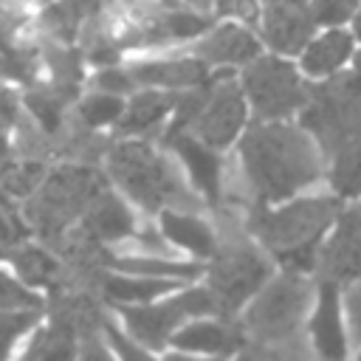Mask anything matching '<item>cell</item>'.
<instances>
[{
	"label": "cell",
	"mask_w": 361,
	"mask_h": 361,
	"mask_svg": "<svg viewBox=\"0 0 361 361\" xmlns=\"http://www.w3.org/2000/svg\"><path fill=\"white\" fill-rule=\"evenodd\" d=\"M161 223H164V231L169 240L186 245L189 251L195 254H203V257H212L217 251V240L212 234V228L197 220V217H189V214H175V212H164L161 214Z\"/></svg>",
	"instance_id": "cell-25"
},
{
	"label": "cell",
	"mask_w": 361,
	"mask_h": 361,
	"mask_svg": "<svg viewBox=\"0 0 361 361\" xmlns=\"http://www.w3.org/2000/svg\"><path fill=\"white\" fill-rule=\"evenodd\" d=\"M73 99L68 96V93H62L54 82H48V85H31V90L25 93V107H28V113L37 118V124L45 130V133H51V135H56V133H62V127H65V107L71 104Z\"/></svg>",
	"instance_id": "cell-22"
},
{
	"label": "cell",
	"mask_w": 361,
	"mask_h": 361,
	"mask_svg": "<svg viewBox=\"0 0 361 361\" xmlns=\"http://www.w3.org/2000/svg\"><path fill=\"white\" fill-rule=\"evenodd\" d=\"M245 90L262 118H282L307 102V85H302L296 71L276 56L254 59L245 71Z\"/></svg>",
	"instance_id": "cell-8"
},
{
	"label": "cell",
	"mask_w": 361,
	"mask_h": 361,
	"mask_svg": "<svg viewBox=\"0 0 361 361\" xmlns=\"http://www.w3.org/2000/svg\"><path fill=\"white\" fill-rule=\"evenodd\" d=\"M102 8H104V0H59L45 8L42 28L59 42H71L79 34V28Z\"/></svg>",
	"instance_id": "cell-21"
},
{
	"label": "cell",
	"mask_w": 361,
	"mask_h": 361,
	"mask_svg": "<svg viewBox=\"0 0 361 361\" xmlns=\"http://www.w3.org/2000/svg\"><path fill=\"white\" fill-rule=\"evenodd\" d=\"M121 316L127 319V327L133 338L144 347H164L169 333L178 327L183 310L178 302L161 305V307H121Z\"/></svg>",
	"instance_id": "cell-14"
},
{
	"label": "cell",
	"mask_w": 361,
	"mask_h": 361,
	"mask_svg": "<svg viewBox=\"0 0 361 361\" xmlns=\"http://www.w3.org/2000/svg\"><path fill=\"white\" fill-rule=\"evenodd\" d=\"M37 322V316L34 313H0V355H6V350L11 347V341L23 333V330H28L31 324Z\"/></svg>",
	"instance_id": "cell-38"
},
{
	"label": "cell",
	"mask_w": 361,
	"mask_h": 361,
	"mask_svg": "<svg viewBox=\"0 0 361 361\" xmlns=\"http://www.w3.org/2000/svg\"><path fill=\"white\" fill-rule=\"evenodd\" d=\"M220 14H231L240 20L254 23L257 20V0H217Z\"/></svg>",
	"instance_id": "cell-41"
},
{
	"label": "cell",
	"mask_w": 361,
	"mask_h": 361,
	"mask_svg": "<svg viewBox=\"0 0 361 361\" xmlns=\"http://www.w3.org/2000/svg\"><path fill=\"white\" fill-rule=\"evenodd\" d=\"M0 307H39V299L23 285H17L11 276L0 274Z\"/></svg>",
	"instance_id": "cell-37"
},
{
	"label": "cell",
	"mask_w": 361,
	"mask_h": 361,
	"mask_svg": "<svg viewBox=\"0 0 361 361\" xmlns=\"http://www.w3.org/2000/svg\"><path fill=\"white\" fill-rule=\"evenodd\" d=\"M257 54H259V42L245 28H237V25H223L197 45V56L217 65L251 62L257 59Z\"/></svg>",
	"instance_id": "cell-16"
},
{
	"label": "cell",
	"mask_w": 361,
	"mask_h": 361,
	"mask_svg": "<svg viewBox=\"0 0 361 361\" xmlns=\"http://www.w3.org/2000/svg\"><path fill=\"white\" fill-rule=\"evenodd\" d=\"M212 25L206 14H195L180 8L178 3H152L144 6L138 20L127 25V31L118 37V48L130 45H158L166 39H186L197 37Z\"/></svg>",
	"instance_id": "cell-9"
},
{
	"label": "cell",
	"mask_w": 361,
	"mask_h": 361,
	"mask_svg": "<svg viewBox=\"0 0 361 361\" xmlns=\"http://www.w3.org/2000/svg\"><path fill=\"white\" fill-rule=\"evenodd\" d=\"M175 302H178V305H180V310H183V313H189V316L220 313V307H217V299H214L212 288H195V290H186V293H180Z\"/></svg>",
	"instance_id": "cell-36"
},
{
	"label": "cell",
	"mask_w": 361,
	"mask_h": 361,
	"mask_svg": "<svg viewBox=\"0 0 361 361\" xmlns=\"http://www.w3.org/2000/svg\"><path fill=\"white\" fill-rule=\"evenodd\" d=\"M45 180V164L42 161H23V164H6L0 172V192L11 197H28L39 183Z\"/></svg>",
	"instance_id": "cell-31"
},
{
	"label": "cell",
	"mask_w": 361,
	"mask_h": 361,
	"mask_svg": "<svg viewBox=\"0 0 361 361\" xmlns=\"http://www.w3.org/2000/svg\"><path fill=\"white\" fill-rule=\"evenodd\" d=\"M6 164H8V144H6V138H3V133H0V172H3Z\"/></svg>",
	"instance_id": "cell-45"
},
{
	"label": "cell",
	"mask_w": 361,
	"mask_h": 361,
	"mask_svg": "<svg viewBox=\"0 0 361 361\" xmlns=\"http://www.w3.org/2000/svg\"><path fill=\"white\" fill-rule=\"evenodd\" d=\"M25 237H28V226L6 203V192H3L0 195V257H11L14 248H20Z\"/></svg>",
	"instance_id": "cell-35"
},
{
	"label": "cell",
	"mask_w": 361,
	"mask_h": 361,
	"mask_svg": "<svg viewBox=\"0 0 361 361\" xmlns=\"http://www.w3.org/2000/svg\"><path fill=\"white\" fill-rule=\"evenodd\" d=\"M243 118H245L243 90L231 82V73L223 71L214 76L209 102H206L203 113L197 116L195 130L209 147H226L243 127Z\"/></svg>",
	"instance_id": "cell-10"
},
{
	"label": "cell",
	"mask_w": 361,
	"mask_h": 361,
	"mask_svg": "<svg viewBox=\"0 0 361 361\" xmlns=\"http://www.w3.org/2000/svg\"><path fill=\"white\" fill-rule=\"evenodd\" d=\"M189 3H192V6H195V8H203V11H206V8H209V3H212V0H189Z\"/></svg>",
	"instance_id": "cell-46"
},
{
	"label": "cell",
	"mask_w": 361,
	"mask_h": 361,
	"mask_svg": "<svg viewBox=\"0 0 361 361\" xmlns=\"http://www.w3.org/2000/svg\"><path fill=\"white\" fill-rule=\"evenodd\" d=\"M355 73H358V76H361V54H358V56H355Z\"/></svg>",
	"instance_id": "cell-48"
},
{
	"label": "cell",
	"mask_w": 361,
	"mask_h": 361,
	"mask_svg": "<svg viewBox=\"0 0 361 361\" xmlns=\"http://www.w3.org/2000/svg\"><path fill=\"white\" fill-rule=\"evenodd\" d=\"M333 186L341 197H355L361 195V138L350 141L336 152L333 164Z\"/></svg>",
	"instance_id": "cell-30"
},
{
	"label": "cell",
	"mask_w": 361,
	"mask_h": 361,
	"mask_svg": "<svg viewBox=\"0 0 361 361\" xmlns=\"http://www.w3.org/2000/svg\"><path fill=\"white\" fill-rule=\"evenodd\" d=\"M175 282L169 279H130V276H104L102 293L116 302H144L155 293L172 290Z\"/></svg>",
	"instance_id": "cell-29"
},
{
	"label": "cell",
	"mask_w": 361,
	"mask_h": 361,
	"mask_svg": "<svg viewBox=\"0 0 361 361\" xmlns=\"http://www.w3.org/2000/svg\"><path fill=\"white\" fill-rule=\"evenodd\" d=\"M313 341L324 358H341L347 353L341 316H338V290H336V282H330V279L322 285L319 310L313 316Z\"/></svg>",
	"instance_id": "cell-18"
},
{
	"label": "cell",
	"mask_w": 361,
	"mask_h": 361,
	"mask_svg": "<svg viewBox=\"0 0 361 361\" xmlns=\"http://www.w3.org/2000/svg\"><path fill=\"white\" fill-rule=\"evenodd\" d=\"M121 113H124V104H121V99L113 96V93H96V96L85 99V102L79 104V110H76V116H79L87 127H102V124H107V121H116Z\"/></svg>",
	"instance_id": "cell-33"
},
{
	"label": "cell",
	"mask_w": 361,
	"mask_h": 361,
	"mask_svg": "<svg viewBox=\"0 0 361 361\" xmlns=\"http://www.w3.org/2000/svg\"><path fill=\"white\" fill-rule=\"evenodd\" d=\"M355 34L361 37V11H358V17H355Z\"/></svg>",
	"instance_id": "cell-47"
},
{
	"label": "cell",
	"mask_w": 361,
	"mask_h": 361,
	"mask_svg": "<svg viewBox=\"0 0 361 361\" xmlns=\"http://www.w3.org/2000/svg\"><path fill=\"white\" fill-rule=\"evenodd\" d=\"M350 34L344 31H327L324 37H319L307 51H305V71L313 73V76H322V73H333L347 56H350Z\"/></svg>",
	"instance_id": "cell-26"
},
{
	"label": "cell",
	"mask_w": 361,
	"mask_h": 361,
	"mask_svg": "<svg viewBox=\"0 0 361 361\" xmlns=\"http://www.w3.org/2000/svg\"><path fill=\"white\" fill-rule=\"evenodd\" d=\"M240 155L245 178L259 200H282L322 175L316 147L307 135L288 124L248 127Z\"/></svg>",
	"instance_id": "cell-1"
},
{
	"label": "cell",
	"mask_w": 361,
	"mask_h": 361,
	"mask_svg": "<svg viewBox=\"0 0 361 361\" xmlns=\"http://www.w3.org/2000/svg\"><path fill=\"white\" fill-rule=\"evenodd\" d=\"M138 85L149 87H197L206 79V59H178V62H144L133 68Z\"/></svg>",
	"instance_id": "cell-17"
},
{
	"label": "cell",
	"mask_w": 361,
	"mask_h": 361,
	"mask_svg": "<svg viewBox=\"0 0 361 361\" xmlns=\"http://www.w3.org/2000/svg\"><path fill=\"white\" fill-rule=\"evenodd\" d=\"M319 23H344L355 11V0H310Z\"/></svg>",
	"instance_id": "cell-39"
},
{
	"label": "cell",
	"mask_w": 361,
	"mask_h": 361,
	"mask_svg": "<svg viewBox=\"0 0 361 361\" xmlns=\"http://www.w3.org/2000/svg\"><path fill=\"white\" fill-rule=\"evenodd\" d=\"M336 214V200L330 197H310L296 200L285 209L268 212L254 206L248 212L245 228L262 240L290 271H307L316 257V243L327 223Z\"/></svg>",
	"instance_id": "cell-3"
},
{
	"label": "cell",
	"mask_w": 361,
	"mask_h": 361,
	"mask_svg": "<svg viewBox=\"0 0 361 361\" xmlns=\"http://www.w3.org/2000/svg\"><path fill=\"white\" fill-rule=\"evenodd\" d=\"M85 228L99 240H121L133 231V214L107 189H102L85 212Z\"/></svg>",
	"instance_id": "cell-19"
},
{
	"label": "cell",
	"mask_w": 361,
	"mask_h": 361,
	"mask_svg": "<svg viewBox=\"0 0 361 361\" xmlns=\"http://www.w3.org/2000/svg\"><path fill=\"white\" fill-rule=\"evenodd\" d=\"M11 262L17 265L20 276L31 285H45L51 290H59L65 285V265H59L48 251L25 245L11 254Z\"/></svg>",
	"instance_id": "cell-24"
},
{
	"label": "cell",
	"mask_w": 361,
	"mask_h": 361,
	"mask_svg": "<svg viewBox=\"0 0 361 361\" xmlns=\"http://www.w3.org/2000/svg\"><path fill=\"white\" fill-rule=\"evenodd\" d=\"M316 23L319 20H316L310 3L274 0V3H268L265 17H262V34H265L271 48H276L282 54H296L313 37Z\"/></svg>",
	"instance_id": "cell-11"
},
{
	"label": "cell",
	"mask_w": 361,
	"mask_h": 361,
	"mask_svg": "<svg viewBox=\"0 0 361 361\" xmlns=\"http://www.w3.org/2000/svg\"><path fill=\"white\" fill-rule=\"evenodd\" d=\"M104 161H107L110 178L135 203H141L149 212H155L166 203H175V206H183V209H197L200 206L197 197L180 183L175 169L141 141L110 144V149L104 152Z\"/></svg>",
	"instance_id": "cell-4"
},
{
	"label": "cell",
	"mask_w": 361,
	"mask_h": 361,
	"mask_svg": "<svg viewBox=\"0 0 361 361\" xmlns=\"http://www.w3.org/2000/svg\"><path fill=\"white\" fill-rule=\"evenodd\" d=\"M307 302H310V282L305 276L288 271L279 279H274L245 313L243 327L254 341V347H245V355H262V358L305 355L307 350L299 344V324Z\"/></svg>",
	"instance_id": "cell-2"
},
{
	"label": "cell",
	"mask_w": 361,
	"mask_h": 361,
	"mask_svg": "<svg viewBox=\"0 0 361 361\" xmlns=\"http://www.w3.org/2000/svg\"><path fill=\"white\" fill-rule=\"evenodd\" d=\"M37 54L28 45H17L6 25H0V76L20 79L34 85L37 79Z\"/></svg>",
	"instance_id": "cell-28"
},
{
	"label": "cell",
	"mask_w": 361,
	"mask_h": 361,
	"mask_svg": "<svg viewBox=\"0 0 361 361\" xmlns=\"http://www.w3.org/2000/svg\"><path fill=\"white\" fill-rule=\"evenodd\" d=\"M169 147H175V152L183 158V164L189 166V175H192V180L197 183V189L212 200V203H217V197H220V161H217V155L209 149V144L203 141H195L192 135H175L172 141H169Z\"/></svg>",
	"instance_id": "cell-15"
},
{
	"label": "cell",
	"mask_w": 361,
	"mask_h": 361,
	"mask_svg": "<svg viewBox=\"0 0 361 361\" xmlns=\"http://www.w3.org/2000/svg\"><path fill=\"white\" fill-rule=\"evenodd\" d=\"M51 322L73 330L79 341L104 330V319H102L96 293L73 290V288H62V290L51 293Z\"/></svg>",
	"instance_id": "cell-13"
},
{
	"label": "cell",
	"mask_w": 361,
	"mask_h": 361,
	"mask_svg": "<svg viewBox=\"0 0 361 361\" xmlns=\"http://www.w3.org/2000/svg\"><path fill=\"white\" fill-rule=\"evenodd\" d=\"M175 93H155V90H147V93H138L127 113H121V121H118V130L121 133H152L164 113H169V107L175 104Z\"/></svg>",
	"instance_id": "cell-23"
},
{
	"label": "cell",
	"mask_w": 361,
	"mask_h": 361,
	"mask_svg": "<svg viewBox=\"0 0 361 361\" xmlns=\"http://www.w3.org/2000/svg\"><path fill=\"white\" fill-rule=\"evenodd\" d=\"M265 257L234 228L223 231V243L214 251V265L209 271V288L217 299L220 313L237 310L268 276Z\"/></svg>",
	"instance_id": "cell-7"
},
{
	"label": "cell",
	"mask_w": 361,
	"mask_h": 361,
	"mask_svg": "<svg viewBox=\"0 0 361 361\" xmlns=\"http://www.w3.org/2000/svg\"><path fill=\"white\" fill-rule=\"evenodd\" d=\"M20 121V102L11 90L0 87V127H11Z\"/></svg>",
	"instance_id": "cell-43"
},
{
	"label": "cell",
	"mask_w": 361,
	"mask_h": 361,
	"mask_svg": "<svg viewBox=\"0 0 361 361\" xmlns=\"http://www.w3.org/2000/svg\"><path fill=\"white\" fill-rule=\"evenodd\" d=\"M347 310H350V319H353V330H355V338L361 341V285L353 288L347 293Z\"/></svg>",
	"instance_id": "cell-44"
},
{
	"label": "cell",
	"mask_w": 361,
	"mask_h": 361,
	"mask_svg": "<svg viewBox=\"0 0 361 361\" xmlns=\"http://www.w3.org/2000/svg\"><path fill=\"white\" fill-rule=\"evenodd\" d=\"M96 85H99L102 90H110V93H124V90H133V85H138V82H135L133 71H121V68L107 65V68L96 76Z\"/></svg>",
	"instance_id": "cell-40"
},
{
	"label": "cell",
	"mask_w": 361,
	"mask_h": 361,
	"mask_svg": "<svg viewBox=\"0 0 361 361\" xmlns=\"http://www.w3.org/2000/svg\"><path fill=\"white\" fill-rule=\"evenodd\" d=\"M180 350H200V353H234L243 347V330L234 324H214V322H200L183 327L172 338Z\"/></svg>",
	"instance_id": "cell-20"
},
{
	"label": "cell",
	"mask_w": 361,
	"mask_h": 361,
	"mask_svg": "<svg viewBox=\"0 0 361 361\" xmlns=\"http://www.w3.org/2000/svg\"><path fill=\"white\" fill-rule=\"evenodd\" d=\"M42 59L51 71V82L68 93L71 99H76L79 93V79H82V54L76 48L65 45H45L42 48Z\"/></svg>",
	"instance_id": "cell-27"
},
{
	"label": "cell",
	"mask_w": 361,
	"mask_h": 361,
	"mask_svg": "<svg viewBox=\"0 0 361 361\" xmlns=\"http://www.w3.org/2000/svg\"><path fill=\"white\" fill-rule=\"evenodd\" d=\"M76 341L79 338H76L73 330L51 322V327L34 338V344L25 353V358L28 361H34V358H71L76 353Z\"/></svg>",
	"instance_id": "cell-32"
},
{
	"label": "cell",
	"mask_w": 361,
	"mask_h": 361,
	"mask_svg": "<svg viewBox=\"0 0 361 361\" xmlns=\"http://www.w3.org/2000/svg\"><path fill=\"white\" fill-rule=\"evenodd\" d=\"M322 276L330 282H347L361 276V203L347 209L336 234L322 248Z\"/></svg>",
	"instance_id": "cell-12"
},
{
	"label": "cell",
	"mask_w": 361,
	"mask_h": 361,
	"mask_svg": "<svg viewBox=\"0 0 361 361\" xmlns=\"http://www.w3.org/2000/svg\"><path fill=\"white\" fill-rule=\"evenodd\" d=\"M302 124L319 138L324 152H338L361 138V76L341 73L307 87Z\"/></svg>",
	"instance_id": "cell-6"
},
{
	"label": "cell",
	"mask_w": 361,
	"mask_h": 361,
	"mask_svg": "<svg viewBox=\"0 0 361 361\" xmlns=\"http://www.w3.org/2000/svg\"><path fill=\"white\" fill-rule=\"evenodd\" d=\"M104 333H107V338H110V344L116 347V353H118V355H124V358H144V355H147L138 344H130V341H127V338H124L113 324H107V322H104Z\"/></svg>",
	"instance_id": "cell-42"
},
{
	"label": "cell",
	"mask_w": 361,
	"mask_h": 361,
	"mask_svg": "<svg viewBox=\"0 0 361 361\" xmlns=\"http://www.w3.org/2000/svg\"><path fill=\"white\" fill-rule=\"evenodd\" d=\"M102 189H107V183L93 166H59L48 172L39 189L28 197L25 220L45 243L54 245L65 228L87 212Z\"/></svg>",
	"instance_id": "cell-5"
},
{
	"label": "cell",
	"mask_w": 361,
	"mask_h": 361,
	"mask_svg": "<svg viewBox=\"0 0 361 361\" xmlns=\"http://www.w3.org/2000/svg\"><path fill=\"white\" fill-rule=\"evenodd\" d=\"M268 3H274V0H268Z\"/></svg>",
	"instance_id": "cell-49"
},
{
	"label": "cell",
	"mask_w": 361,
	"mask_h": 361,
	"mask_svg": "<svg viewBox=\"0 0 361 361\" xmlns=\"http://www.w3.org/2000/svg\"><path fill=\"white\" fill-rule=\"evenodd\" d=\"M113 268L121 271H147V274H172L180 279L197 276L203 268L192 262H169V259H113Z\"/></svg>",
	"instance_id": "cell-34"
}]
</instances>
